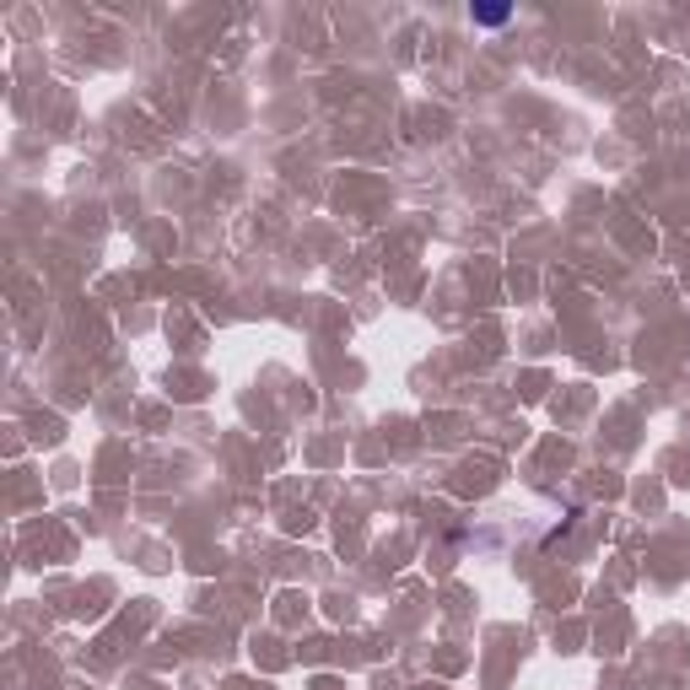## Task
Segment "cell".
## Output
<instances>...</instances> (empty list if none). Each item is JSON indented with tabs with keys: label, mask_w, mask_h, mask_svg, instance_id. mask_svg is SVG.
<instances>
[{
	"label": "cell",
	"mask_w": 690,
	"mask_h": 690,
	"mask_svg": "<svg viewBox=\"0 0 690 690\" xmlns=\"http://www.w3.org/2000/svg\"><path fill=\"white\" fill-rule=\"evenodd\" d=\"M507 17H513L507 6H475V22H481V28H502Z\"/></svg>",
	"instance_id": "6da1fadb"
}]
</instances>
